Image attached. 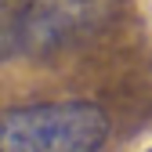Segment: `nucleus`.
I'll return each mask as SVG.
<instances>
[{"label": "nucleus", "mask_w": 152, "mask_h": 152, "mask_svg": "<svg viewBox=\"0 0 152 152\" xmlns=\"http://www.w3.org/2000/svg\"><path fill=\"white\" fill-rule=\"evenodd\" d=\"M116 0H11L15 58H44L76 47L98 33Z\"/></svg>", "instance_id": "f03ea898"}, {"label": "nucleus", "mask_w": 152, "mask_h": 152, "mask_svg": "<svg viewBox=\"0 0 152 152\" xmlns=\"http://www.w3.org/2000/svg\"><path fill=\"white\" fill-rule=\"evenodd\" d=\"M109 116L91 102H40L0 112V152H102Z\"/></svg>", "instance_id": "f257e3e1"}]
</instances>
